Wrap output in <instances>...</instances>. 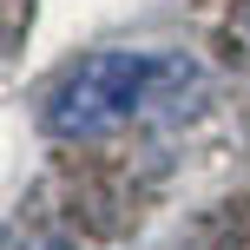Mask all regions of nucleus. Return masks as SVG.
<instances>
[{
	"instance_id": "nucleus-1",
	"label": "nucleus",
	"mask_w": 250,
	"mask_h": 250,
	"mask_svg": "<svg viewBox=\"0 0 250 250\" xmlns=\"http://www.w3.org/2000/svg\"><path fill=\"white\" fill-rule=\"evenodd\" d=\"M191 92V66L178 53H92L60 73L46 99V125L60 138H105L132 119H151Z\"/></svg>"
}]
</instances>
